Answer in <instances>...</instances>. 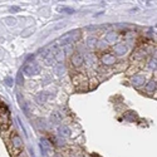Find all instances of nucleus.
Segmentation results:
<instances>
[{"instance_id": "nucleus-23", "label": "nucleus", "mask_w": 157, "mask_h": 157, "mask_svg": "<svg viewBox=\"0 0 157 157\" xmlns=\"http://www.w3.org/2000/svg\"><path fill=\"white\" fill-rule=\"evenodd\" d=\"M6 82H8V83H6L8 86H11V83H10V82H11V79H9V78H8V79H6Z\"/></svg>"}, {"instance_id": "nucleus-13", "label": "nucleus", "mask_w": 157, "mask_h": 157, "mask_svg": "<svg viewBox=\"0 0 157 157\" xmlns=\"http://www.w3.org/2000/svg\"><path fill=\"white\" fill-rule=\"evenodd\" d=\"M34 30H35V28H34V27H29V28H27V29H24V30H23V33H21V36L27 38V36L32 35V33H34Z\"/></svg>"}, {"instance_id": "nucleus-3", "label": "nucleus", "mask_w": 157, "mask_h": 157, "mask_svg": "<svg viewBox=\"0 0 157 157\" xmlns=\"http://www.w3.org/2000/svg\"><path fill=\"white\" fill-rule=\"evenodd\" d=\"M113 52L117 56H123L127 53V45L124 43H117L113 47Z\"/></svg>"}, {"instance_id": "nucleus-19", "label": "nucleus", "mask_w": 157, "mask_h": 157, "mask_svg": "<svg viewBox=\"0 0 157 157\" xmlns=\"http://www.w3.org/2000/svg\"><path fill=\"white\" fill-rule=\"evenodd\" d=\"M147 90H156V82L155 81H151L147 84Z\"/></svg>"}, {"instance_id": "nucleus-16", "label": "nucleus", "mask_w": 157, "mask_h": 157, "mask_svg": "<svg viewBox=\"0 0 157 157\" xmlns=\"http://www.w3.org/2000/svg\"><path fill=\"white\" fill-rule=\"evenodd\" d=\"M64 71H65L64 64H58V65H56V67H54V72H56L58 75L63 74V73H64Z\"/></svg>"}, {"instance_id": "nucleus-15", "label": "nucleus", "mask_w": 157, "mask_h": 157, "mask_svg": "<svg viewBox=\"0 0 157 157\" xmlns=\"http://www.w3.org/2000/svg\"><path fill=\"white\" fill-rule=\"evenodd\" d=\"M97 39L94 38V36H90L88 40H87V45L89 47V48H94V47H97Z\"/></svg>"}, {"instance_id": "nucleus-2", "label": "nucleus", "mask_w": 157, "mask_h": 157, "mask_svg": "<svg viewBox=\"0 0 157 157\" xmlns=\"http://www.w3.org/2000/svg\"><path fill=\"white\" fill-rule=\"evenodd\" d=\"M83 63H84V57L81 53L73 54V57H72V64H73V67L78 68V67H81Z\"/></svg>"}, {"instance_id": "nucleus-21", "label": "nucleus", "mask_w": 157, "mask_h": 157, "mask_svg": "<svg viewBox=\"0 0 157 157\" xmlns=\"http://www.w3.org/2000/svg\"><path fill=\"white\" fill-rule=\"evenodd\" d=\"M60 10L62 11H67V14H73V13H74V10L71 9V8H62Z\"/></svg>"}, {"instance_id": "nucleus-20", "label": "nucleus", "mask_w": 157, "mask_h": 157, "mask_svg": "<svg viewBox=\"0 0 157 157\" xmlns=\"http://www.w3.org/2000/svg\"><path fill=\"white\" fill-rule=\"evenodd\" d=\"M97 47H98L99 49L106 48V47H107V42H106V40H99V42H97Z\"/></svg>"}, {"instance_id": "nucleus-1", "label": "nucleus", "mask_w": 157, "mask_h": 157, "mask_svg": "<svg viewBox=\"0 0 157 157\" xmlns=\"http://www.w3.org/2000/svg\"><path fill=\"white\" fill-rule=\"evenodd\" d=\"M24 73L27 75H34V74H39L40 73V65L38 63H28L24 67Z\"/></svg>"}, {"instance_id": "nucleus-14", "label": "nucleus", "mask_w": 157, "mask_h": 157, "mask_svg": "<svg viewBox=\"0 0 157 157\" xmlns=\"http://www.w3.org/2000/svg\"><path fill=\"white\" fill-rule=\"evenodd\" d=\"M50 121L53 122V123H56V124H58V123L60 122V116H59V113H58V112H53V114H52V117H50Z\"/></svg>"}, {"instance_id": "nucleus-5", "label": "nucleus", "mask_w": 157, "mask_h": 157, "mask_svg": "<svg viewBox=\"0 0 157 157\" xmlns=\"http://www.w3.org/2000/svg\"><path fill=\"white\" fill-rule=\"evenodd\" d=\"M145 82H146V78H145V75H142V74H136L132 78V84L135 87H141V86L145 84Z\"/></svg>"}, {"instance_id": "nucleus-22", "label": "nucleus", "mask_w": 157, "mask_h": 157, "mask_svg": "<svg viewBox=\"0 0 157 157\" xmlns=\"http://www.w3.org/2000/svg\"><path fill=\"white\" fill-rule=\"evenodd\" d=\"M10 10H11V11H14V10H15V11H18V10H19V8H18V6H14V8H11Z\"/></svg>"}, {"instance_id": "nucleus-18", "label": "nucleus", "mask_w": 157, "mask_h": 157, "mask_svg": "<svg viewBox=\"0 0 157 157\" xmlns=\"http://www.w3.org/2000/svg\"><path fill=\"white\" fill-rule=\"evenodd\" d=\"M42 145L44 146V148H45V150H48V151H50V150H52V145H50V142H48L47 140H42Z\"/></svg>"}, {"instance_id": "nucleus-11", "label": "nucleus", "mask_w": 157, "mask_h": 157, "mask_svg": "<svg viewBox=\"0 0 157 157\" xmlns=\"http://www.w3.org/2000/svg\"><path fill=\"white\" fill-rule=\"evenodd\" d=\"M117 38H118V36H117V34L116 33H108L107 35H106V42H107V44L108 43H114L116 40H117Z\"/></svg>"}, {"instance_id": "nucleus-7", "label": "nucleus", "mask_w": 157, "mask_h": 157, "mask_svg": "<svg viewBox=\"0 0 157 157\" xmlns=\"http://www.w3.org/2000/svg\"><path fill=\"white\" fill-rule=\"evenodd\" d=\"M13 146H14L15 150L18 151H21L23 150V141L19 136H14L13 137Z\"/></svg>"}, {"instance_id": "nucleus-12", "label": "nucleus", "mask_w": 157, "mask_h": 157, "mask_svg": "<svg viewBox=\"0 0 157 157\" xmlns=\"http://www.w3.org/2000/svg\"><path fill=\"white\" fill-rule=\"evenodd\" d=\"M4 21L9 25V27H15V25L18 24V20H17L14 17H6V18L4 19Z\"/></svg>"}, {"instance_id": "nucleus-8", "label": "nucleus", "mask_w": 157, "mask_h": 157, "mask_svg": "<svg viewBox=\"0 0 157 157\" xmlns=\"http://www.w3.org/2000/svg\"><path fill=\"white\" fill-rule=\"evenodd\" d=\"M58 133H59V136L60 137H69L71 136V129L67 127V126H60L59 128H58Z\"/></svg>"}, {"instance_id": "nucleus-17", "label": "nucleus", "mask_w": 157, "mask_h": 157, "mask_svg": "<svg viewBox=\"0 0 157 157\" xmlns=\"http://www.w3.org/2000/svg\"><path fill=\"white\" fill-rule=\"evenodd\" d=\"M124 118L128 120V121H135V120L137 118V114H136L135 112L131 111V112H127V113L124 114Z\"/></svg>"}, {"instance_id": "nucleus-4", "label": "nucleus", "mask_w": 157, "mask_h": 157, "mask_svg": "<svg viewBox=\"0 0 157 157\" xmlns=\"http://www.w3.org/2000/svg\"><path fill=\"white\" fill-rule=\"evenodd\" d=\"M102 63L104 65H112L116 63V57L114 54H111V53H106L102 56Z\"/></svg>"}, {"instance_id": "nucleus-9", "label": "nucleus", "mask_w": 157, "mask_h": 157, "mask_svg": "<svg viewBox=\"0 0 157 157\" xmlns=\"http://www.w3.org/2000/svg\"><path fill=\"white\" fill-rule=\"evenodd\" d=\"M65 59V52L63 50H58L57 53H54V60H57L59 64H62V62Z\"/></svg>"}, {"instance_id": "nucleus-10", "label": "nucleus", "mask_w": 157, "mask_h": 157, "mask_svg": "<svg viewBox=\"0 0 157 157\" xmlns=\"http://www.w3.org/2000/svg\"><path fill=\"white\" fill-rule=\"evenodd\" d=\"M47 99H48V92H40L36 96V101H38V103H40V104L45 103Z\"/></svg>"}, {"instance_id": "nucleus-6", "label": "nucleus", "mask_w": 157, "mask_h": 157, "mask_svg": "<svg viewBox=\"0 0 157 157\" xmlns=\"http://www.w3.org/2000/svg\"><path fill=\"white\" fill-rule=\"evenodd\" d=\"M87 79H86V75L83 74V73H77L74 77H73V83L75 84V86H79V84H82L83 82H86Z\"/></svg>"}]
</instances>
